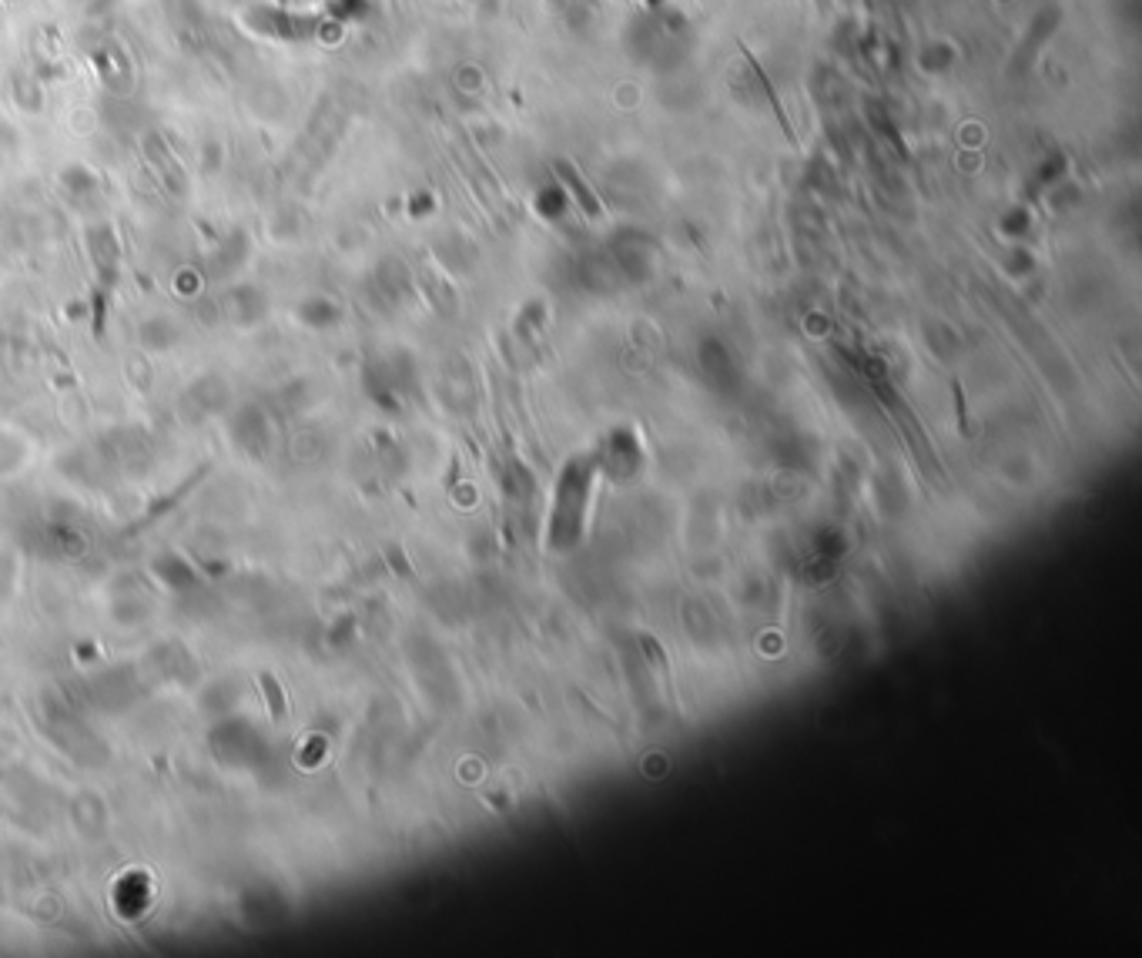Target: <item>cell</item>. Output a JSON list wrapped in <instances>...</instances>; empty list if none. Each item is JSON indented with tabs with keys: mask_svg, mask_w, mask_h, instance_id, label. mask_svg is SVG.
Wrapping results in <instances>:
<instances>
[{
	"mask_svg": "<svg viewBox=\"0 0 1142 958\" xmlns=\"http://www.w3.org/2000/svg\"><path fill=\"white\" fill-rule=\"evenodd\" d=\"M238 24H242L248 34H255L258 41H272V44L329 41L335 34L332 27H339L325 14L292 11V7L272 4V0H248V4H242L238 7Z\"/></svg>",
	"mask_w": 1142,
	"mask_h": 958,
	"instance_id": "6da1fadb",
	"label": "cell"
},
{
	"mask_svg": "<svg viewBox=\"0 0 1142 958\" xmlns=\"http://www.w3.org/2000/svg\"><path fill=\"white\" fill-rule=\"evenodd\" d=\"M232 4H238V7H242V4H248V0H232Z\"/></svg>",
	"mask_w": 1142,
	"mask_h": 958,
	"instance_id": "9c48e42d",
	"label": "cell"
},
{
	"mask_svg": "<svg viewBox=\"0 0 1142 958\" xmlns=\"http://www.w3.org/2000/svg\"><path fill=\"white\" fill-rule=\"evenodd\" d=\"M61 181L71 191H94V188H98V175H94L88 165H67Z\"/></svg>",
	"mask_w": 1142,
	"mask_h": 958,
	"instance_id": "52a82bcc",
	"label": "cell"
},
{
	"mask_svg": "<svg viewBox=\"0 0 1142 958\" xmlns=\"http://www.w3.org/2000/svg\"><path fill=\"white\" fill-rule=\"evenodd\" d=\"M741 54H744V61L751 64V71H754V78H757V84H761V91L767 94V104H771V111H774V118H777V124H781V131H784V138L791 141V145H798V131L791 128V118L788 114H784V108H781V101H777V91H774V84H771V78H767V71L761 67V61H757V57L751 54V47H741Z\"/></svg>",
	"mask_w": 1142,
	"mask_h": 958,
	"instance_id": "3957f363",
	"label": "cell"
},
{
	"mask_svg": "<svg viewBox=\"0 0 1142 958\" xmlns=\"http://www.w3.org/2000/svg\"><path fill=\"white\" fill-rule=\"evenodd\" d=\"M556 171H560V178L566 181V185L573 188V195H577V198L583 201V208H587L590 215H597V212H600V201L593 198V191L587 188V181H583V175H580V171L573 168V165H570V161H566V158H556Z\"/></svg>",
	"mask_w": 1142,
	"mask_h": 958,
	"instance_id": "5b68a950",
	"label": "cell"
},
{
	"mask_svg": "<svg viewBox=\"0 0 1142 958\" xmlns=\"http://www.w3.org/2000/svg\"><path fill=\"white\" fill-rule=\"evenodd\" d=\"M11 98L24 114H41L44 111V88L27 74H17L11 81Z\"/></svg>",
	"mask_w": 1142,
	"mask_h": 958,
	"instance_id": "277c9868",
	"label": "cell"
},
{
	"mask_svg": "<svg viewBox=\"0 0 1142 958\" xmlns=\"http://www.w3.org/2000/svg\"><path fill=\"white\" fill-rule=\"evenodd\" d=\"M4 141H7V145H14V141H17V131H14V124H11V121L0 118V151H4Z\"/></svg>",
	"mask_w": 1142,
	"mask_h": 958,
	"instance_id": "ba28073f",
	"label": "cell"
},
{
	"mask_svg": "<svg viewBox=\"0 0 1142 958\" xmlns=\"http://www.w3.org/2000/svg\"><path fill=\"white\" fill-rule=\"evenodd\" d=\"M141 151H145L148 165L155 168L158 175L168 181V185H175V188L185 185V168H181V161L175 158V151H171L165 134L155 131V128L145 131V134H141Z\"/></svg>",
	"mask_w": 1142,
	"mask_h": 958,
	"instance_id": "7a4b0ae2",
	"label": "cell"
},
{
	"mask_svg": "<svg viewBox=\"0 0 1142 958\" xmlns=\"http://www.w3.org/2000/svg\"><path fill=\"white\" fill-rule=\"evenodd\" d=\"M362 14H366V0H329V7H325V17L335 24L362 21Z\"/></svg>",
	"mask_w": 1142,
	"mask_h": 958,
	"instance_id": "8992f818",
	"label": "cell"
},
{
	"mask_svg": "<svg viewBox=\"0 0 1142 958\" xmlns=\"http://www.w3.org/2000/svg\"><path fill=\"white\" fill-rule=\"evenodd\" d=\"M0 161H4V151H0Z\"/></svg>",
	"mask_w": 1142,
	"mask_h": 958,
	"instance_id": "30bf717a",
	"label": "cell"
}]
</instances>
